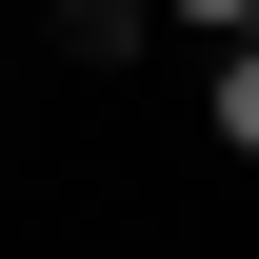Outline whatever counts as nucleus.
Returning <instances> with one entry per match:
<instances>
[{
	"instance_id": "f257e3e1",
	"label": "nucleus",
	"mask_w": 259,
	"mask_h": 259,
	"mask_svg": "<svg viewBox=\"0 0 259 259\" xmlns=\"http://www.w3.org/2000/svg\"><path fill=\"white\" fill-rule=\"evenodd\" d=\"M160 20H180V40H239V20H259V0H160Z\"/></svg>"
}]
</instances>
